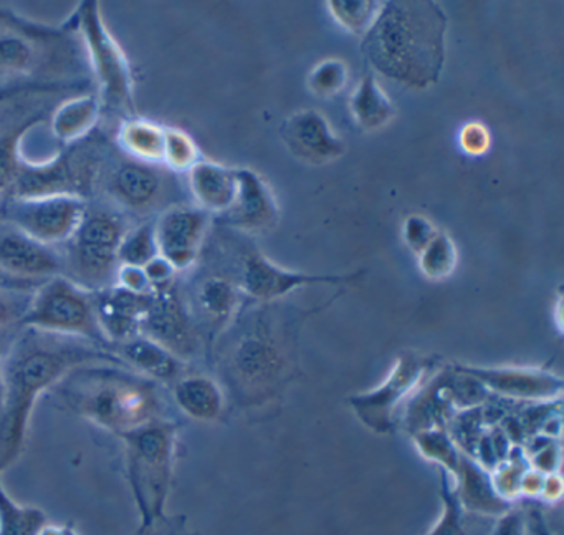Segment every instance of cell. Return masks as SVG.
Instances as JSON below:
<instances>
[{
  "instance_id": "1",
  "label": "cell",
  "mask_w": 564,
  "mask_h": 535,
  "mask_svg": "<svg viewBox=\"0 0 564 535\" xmlns=\"http://www.w3.org/2000/svg\"><path fill=\"white\" fill-rule=\"evenodd\" d=\"M316 310L247 302L217 336L209 356L230 413L270 408L285 395L300 376L299 330Z\"/></svg>"
},
{
  "instance_id": "2",
  "label": "cell",
  "mask_w": 564,
  "mask_h": 535,
  "mask_svg": "<svg viewBox=\"0 0 564 535\" xmlns=\"http://www.w3.org/2000/svg\"><path fill=\"white\" fill-rule=\"evenodd\" d=\"M90 363L123 365L113 352L87 340L19 327L2 363L0 474L15 464L24 452L39 398L51 392L68 372Z\"/></svg>"
},
{
  "instance_id": "3",
  "label": "cell",
  "mask_w": 564,
  "mask_h": 535,
  "mask_svg": "<svg viewBox=\"0 0 564 535\" xmlns=\"http://www.w3.org/2000/svg\"><path fill=\"white\" fill-rule=\"evenodd\" d=\"M447 29V14L437 2H384L362 38L366 67L412 90L434 87L444 71Z\"/></svg>"
},
{
  "instance_id": "4",
  "label": "cell",
  "mask_w": 564,
  "mask_h": 535,
  "mask_svg": "<svg viewBox=\"0 0 564 535\" xmlns=\"http://www.w3.org/2000/svg\"><path fill=\"white\" fill-rule=\"evenodd\" d=\"M48 393L62 408L118 438L173 418L163 386L115 363L78 366Z\"/></svg>"
},
{
  "instance_id": "5",
  "label": "cell",
  "mask_w": 564,
  "mask_h": 535,
  "mask_svg": "<svg viewBox=\"0 0 564 535\" xmlns=\"http://www.w3.org/2000/svg\"><path fill=\"white\" fill-rule=\"evenodd\" d=\"M75 34V29L57 31L0 11V92H58L87 84V52Z\"/></svg>"
},
{
  "instance_id": "6",
  "label": "cell",
  "mask_w": 564,
  "mask_h": 535,
  "mask_svg": "<svg viewBox=\"0 0 564 535\" xmlns=\"http://www.w3.org/2000/svg\"><path fill=\"white\" fill-rule=\"evenodd\" d=\"M181 428L177 419L163 418L120 438L124 445V475L140 514L134 534L151 531L167 515Z\"/></svg>"
},
{
  "instance_id": "7",
  "label": "cell",
  "mask_w": 564,
  "mask_h": 535,
  "mask_svg": "<svg viewBox=\"0 0 564 535\" xmlns=\"http://www.w3.org/2000/svg\"><path fill=\"white\" fill-rule=\"evenodd\" d=\"M176 173L164 164L134 160L123 151L108 147L97 178H95L94 200L100 196L105 207L138 223L154 220L164 210L174 206L173 191ZM133 224V223H131Z\"/></svg>"
},
{
  "instance_id": "8",
  "label": "cell",
  "mask_w": 564,
  "mask_h": 535,
  "mask_svg": "<svg viewBox=\"0 0 564 535\" xmlns=\"http://www.w3.org/2000/svg\"><path fill=\"white\" fill-rule=\"evenodd\" d=\"M131 224L127 217L108 207L88 210L78 229L67 243L58 246L62 276L88 292H100L117 283L120 247Z\"/></svg>"
},
{
  "instance_id": "9",
  "label": "cell",
  "mask_w": 564,
  "mask_h": 535,
  "mask_svg": "<svg viewBox=\"0 0 564 535\" xmlns=\"http://www.w3.org/2000/svg\"><path fill=\"white\" fill-rule=\"evenodd\" d=\"M438 366L441 363L437 356L404 350L392 363L381 385L348 396L346 405L369 431L378 436L394 435L409 399Z\"/></svg>"
},
{
  "instance_id": "10",
  "label": "cell",
  "mask_w": 564,
  "mask_h": 535,
  "mask_svg": "<svg viewBox=\"0 0 564 535\" xmlns=\"http://www.w3.org/2000/svg\"><path fill=\"white\" fill-rule=\"evenodd\" d=\"M19 327L87 340L111 352L95 312L94 292L64 276L51 277L32 293Z\"/></svg>"
},
{
  "instance_id": "11",
  "label": "cell",
  "mask_w": 564,
  "mask_h": 535,
  "mask_svg": "<svg viewBox=\"0 0 564 535\" xmlns=\"http://www.w3.org/2000/svg\"><path fill=\"white\" fill-rule=\"evenodd\" d=\"M229 263L220 266L229 272L246 300L253 303L282 302L290 293L315 286H349L365 277V270L351 274H306L285 269L263 256L253 246L242 244L234 253L223 250Z\"/></svg>"
},
{
  "instance_id": "12",
  "label": "cell",
  "mask_w": 564,
  "mask_h": 535,
  "mask_svg": "<svg viewBox=\"0 0 564 535\" xmlns=\"http://www.w3.org/2000/svg\"><path fill=\"white\" fill-rule=\"evenodd\" d=\"M84 42L88 64L101 88V100L110 110L134 118V78L127 55L105 25L98 2H84L74 19Z\"/></svg>"
},
{
  "instance_id": "13",
  "label": "cell",
  "mask_w": 564,
  "mask_h": 535,
  "mask_svg": "<svg viewBox=\"0 0 564 535\" xmlns=\"http://www.w3.org/2000/svg\"><path fill=\"white\" fill-rule=\"evenodd\" d=\"M90 203L77 196L21 200L0 197V221L18 227L45 246L58 247L70 239L87 216Z\"/></svg>"
},
{
  "instance_id": "14",
  "label": "cell",
  "mask_w": 564,
  "mask_h": 535,
  "mask_svg": "<svg viewBox=\"0 0 564 535\" xmlns=\"http://www.w3.org/2000/svg\"><path fill=\"white\" fill-rule=\"evenodd\" d=\"M181 290L209 355L217 336L246 306V297L219 263L199 269Z\"/></svg>"
},
{
  "instance_id": "15",
  "label": "cell",
  "mask_w": 564,
  "mask_h": 535,
  "mask_svg": "<svg viewBox=\"0 0 564 535\" xmlns=\"http://www.w3.org/2000/svg\"><path fill=\"white\" fill-rule=\"evenodd\" d=\"M141 335L160 343L186 363L206 352L199 330L184 300L180 280L153 287Z\"/></svg>"
},
{
  "instance_id": "16",
  "label": "cell",
  "mask_w": 564,
  "mask_h": 535,
  "mask_svg": "<svg viewBox=\"0 0 564 535\" xmlns=\"http://www.w3.org/2000/svg\"><path fill=\"white\" fill-rule=\"evenodd\" d=\"M455 368L480 383L491 396L518 405L561 402L563 378L541 366H477L454 363Z\"/></svg>"
},
{
  "instance_id": "17",
  "label": "cell",
  "mask_w": 564,
  "mask_h": 535,
  "mask_svg": "<svg viewBox=\"0 0 564 535\" xmlns=\"http://www.w3.org/2000/svg\"><path fill=\"white\" fill-rule=\"evenodd\" d=\"M210 214L191 204H174L154 217L158 253L177 274L199 264L209 234Z\"/></svg>"
},
{
  "instance_id": "18",
  "label": "cell",
  "mask_w": 564,
  "mask_h": 535,
  "mask_svg": "<svg viewBox=\"0 0 564 535\" xmlns=\"http://www.w3.org/2000/svg\"><path fill=\"white\" fill-rule=\"evenodd\" d=\"M280 138L286 150L310 167H323L339 160L346 153V143L335 133L325 115L318 110H300L290 115Z\"/></svg>"
},
{
  "instance_id": "19",
  "label": "cell",
  "mask_w": 564,
  "mask_h": 535,
  "mask_svg": "<svg viewBox=\"0 0 564 535\" xmlns=\"http://www.w3.org/2000/svg\"><path fill=\"white\" fill-rule=\"evenodd\" d=\"M237 191L232 207L223 214V226L243 234H265L280 221L275 194L263 176L249 168H236Z\"/></svg>"
},
{
  "instance_id": "20",
  "label": "cell",
  "mask_w": 564,
  "mask_h": 535,
  "mask_svg": "<svg viewBox=\"0 0 564 535\" xmlns=\"http://www.w3.org/2000/svg\"><path fill=\"white\" fill-rule=\"evenodd\" d=\"M0 270L29 280H47L62 276L58 247L45 246L18 227L0 221Z\"/></svg>"
},
{
  "instance_id": "21",
  "label": "cell",
  "mask_w": 564,
  "mask_h": 535,
  "mask_svg": "<svg viewBox=\"0 0 564 535\" xmlns=\"http://www.w3.org/2000/svg\"><path fill=\"white\" fill-rule=\"evenodd\" d=\"M94 299L98 323L110 349L141 335L151 292L138 293L115 283L95 292Z\"/></svg>"
},
{
  "instance_id": "22",
  "label": "cell",
  "mask_w": 564,
  "mask_h": 535,
  "mask_svg": "<svg viewBox=\"0 0 564 535\" xmlns=\"http://www.w3.org/2000/svg\"><path fill=\"white\" fill-rule=\"evenodd\" d=\"M171 398L186 418L220 422L230 415L229 402L219 379L187 370L170 386Z\"/></svg>"
},
{
  "instance_id": "23",
  "label": "cell",
  "mask_w": 564,
  "mask_h": 535,
  "mask_svg": "<svg viewBox=\"0 0 564 535\" xmlns=\"http://www.w3.org/2000/svg\"><path fill=\"white\" fill-rule=\"evenodd\" d=\"M111 352L127 368L133 370L138 375L147 376L163 388H170L189 370L187 366L189 363L177 359L173 352L144 335H138L120 345H115Z\"/></svg>"
},
{
  "instance_id": "24",
  "label": "cell",
  "mask_w": 564,
  "mask_h": 535,
  "mask_svg": "<svg viewBox=\"0 0 564 535\" xmlns=\"http://www.w3.org/2000/svg\"><path fill=\"white\" fill-rule=\"evenodd\" d=\"M187 186L197 207L209 214H226L239 191L236 170L213 161H199L187 173Z\"/></svg>"
},
{
  "instance_id": "25",
  "label": "cell",
  "mask_w": 564,
  "mask_h": 535,
  "mask_svg": "<svg viewBox=\"0 0 564 535\" xmlns=\"http://www.w3.org/2000/svg\"><path fill=\"white\" fill-rule=\"evenodd\" d=\"M457 497L462 509L481 515H501L511 507L495 491L491 474L474 458L462 452L457 472Z\"/></svg>"
},
{
  "instance_id": "26",
  "label": "cell",
  "mask_w": 564,
  "mask_h": 535,
  "mask_svg": "<svg viewBox=\"0 0 564 535\" xmlns=\"http://www.w3.org/2000/svg\"><path fill=\"white\" fill-rule=\"evenodd\" d=\"M352 120L362 131H379L394 120L398 110L382 90L375 72L366 67L356 90L349 97Z\"/></svg>"
},
{
  "instance_id": "27",
  "label": "cell",
  "mask_w": 564,
  "mask_h": 535,
  "mask_svg": "<svg viewBox=\"0 0 564 535\" xmlns=\"http://www.w3.org/2000/svg\"><path fill=\"white\" fill-rule=\"evenodd\" d=\"M100 100L94 95L75 97L65 101L55 110L51 121L54 141L72 147L90 137L100 118Z\"/></svg>"
},
{
  "instance_id": "28",
  "label": "cell",
  "mask_w": 564,
  "mask_h": 535,
  "mask_svg": "<svg viewBox=\"0 0 564 535\" xmlns=\"http://www.w3.org/2000/svg\"><path fill=\"white\" fill-rule=\"evenodd\" d=\"M117 141L118 150L128 157L147 163L163 164L166 127L137 117L127 118L118 128Z\"/></svg>"
},
{
  "instance_id": "29",
  "label": "cell",
  "mask_w": 564,
  "mask_h": 535,
  "mask_svg": "<svg viewBox=\"0 0 564 535\" xmlns=\"http://www.w3.org/2000/svg\"><path fill=\"white\" fill-rule=\"evenodd\" d=\"M47 524L45 511L19 504L0 484V535H41Z\"/></svg>"
},
{
  "instance_id": "30",
  "label": "cell",
  "mask_w": 564,
  "mask_h": 535,
  "mask_svg": "<svg viewBox=\"0 0 564 535\" xmlns=\"http://www.w3.org/2000/svg\"><path fill=\"white\" fill-rule=\"evenodd\" d=\"M422 276L431 282H442L454 276L458 266V249L447 233L438 231L437 236L417 256Z\"/></svg>"
},
{
  "instance_id": "31",
  "label": "cell",
  "mask_w": 564,
  "mask_h": 535,
  "mask_svg": "<svg viewBox=\"0 0 564 535\" xmlns=\"http://www.w3.org/2000/svg\"><path fill=\"white\" fill-rule=\"evenodd\" d=\"M414 442L422 458L441 466L442 471L451 472L457 478L460 466L462 451L455 445L452 436L445 428L425 429L409 436Z\"/></svg>"
},
{
  "instance_id": "32",
  "label": "cell",
  "mask_w": 564,
  "mask_h": 535,
  "mask_svg": "<svg viewBox=\"0 0 564 535\" xmlns=\"http://www.w3.org/2000/svg\"><path fill=\"white\" fill-rule=\"evenodd\" d=\"M384 2L376 0H329L326 2L329 14L339 28L352 35L365 38L375 25Z\"/></svg>"
},
{
  "instance_id": "33",
  "label": "cell",
  "mask_w": 564,
  "mask_h": 535,
  "mask_svg": "<svg viewBox=\"0 0 564 535\" xmlns=\"http://www.w3.org/2000/svg\"><path fill=\"white\" fill-rule=\"evenodd\" d=\"M156 257H160V253H158L156 236H154V220L131 226L121 240L120 267L144 269Z\"/></svg>"
},
{
  "instance_id": "34",
  "label": "cell",
  "mask_w": 564,
  "mask_h": 535,
  "mask_svg": "<svg viewBox=\"0 0 564 535\" xmlns=\"http://www.w3.org/2000/svg\"><path fill=\"white\" fill-rule=\"evenodd\" d=\"M348 65L341 58H325L308 75V88L315 97L333 98L348 85Z\"/></svg>"
},
{
  "instance_id": "35",
  "label": "cell",
  "mask_w": 564,
  "mask_h": 535,
  "mask_svg": "<svg viewBox=\"0 0 564 535\" xmlns=\"http://www.w3.org/2000/svg\"><path fill=\"white\" fill-rule=\"evenodd\" d=\"M200 161L199 148L193 138L176 128H166L164 167L173 173H189Z\"/></svg>"
},
{
  "instance_id": "36",
  "label": "cell",
  "mask_w": 564,
  "mask_h": 535,
  "mask_svg": "<svg viewBox=\"0 0 564 535\" xmlns=\"http://www.w3.org/2000/svg\"><path fill=\"white\" fill-rule=\"evenodd\" d=\"M441 495L444 502L441 517L427 535H467L464 528V517H462L460 501L457 492L448 485L447 475L441 469Z\"/></svg>"
},
{
  "instance_id": "37",
  "label": "cell",
  "mask_w": 564,
  "mask_h": 535,
  "mask_svg": "<svg viewBox=\"0 0 564 535\" xmlns=\"http://www.w3.org/2000/svg\"><path fill=\"white\" fill-rule=\"evenodd\" d=\"M437 234V226L422 214H411L402 223V240L415 256H419Z\"/></svg>"
},
{
  "instance_id": "38",
  "label": "cell",
  "mask_w": 564,
  "mask_h": 535,
  "mask_svg": "<svg viewBox=\"0 0 564 535\" xmlns=\"http://www.w3.org/2000/svg\"><path fill=\"white\" fill-rule=\"evenodd\" d=\"M458 145L468 157H484L491 148L490 130L481 121H468L458 131Z\"/></svg>"
},
{
  "instance_id": "39",
  "label": "cell",
  "mask_w": 564,
  "mask_h": 535,
  "mask_svg": "<svg viewBox=\"0 0 564 535\" xmlns=\"http://www.w3.org/2000/svg\"><path fill=\"white\" fill-rule=\"evenodd\" d=\"M32 293L0 290V329L19 327L31 302Z\"/></svg>"
},
{
  "instance_id": "40",
  "label": "cell",
  "mask_w": 564,
  "mask_h": 535,
  "mask_svg": "<svg viewBox=\"0 0 564 535\" xmlns=\"http://www.w3.org/2000/svg\"><path fill=\"white\" fill-rule=\"evenodd\" d=\"M524 527H527V515L523 514V511L510 507L503 514L498 515L491 535H524Z\"/></svg>"
},
{
  "instance_id": "41",
  "label": "cell",
  "mask_w": 564,
  "mask_h": 535,
  "mask_svg": "<svg viewBox=\"0 0 564 535\" xmlns=\"http://www.w3.org/2000/svg\"><path fill=\"white\" fill-rule=\"evenodd\" d=\"M134 535H200L199 532L191 531L187 518L184 515H166L163 521L158 522L151 531L144 534Z\"/></svg>"
},
{
  "instance_id": "42",
  "label": "cell",
  "mask_w": 564,
  "mask_h": 535,
  "mask_svg": "<svg viewBox=\"0 0 564 535\" xmlns=\"http://www.w3.org/2000/svg\"><path fill=\"white\" fill-rule=\"evenodd\" d=\"M45 280H29L0 270V290H12V292H35Z\"/></svg>"
},
{
  "instance_id": "43",
  "label": "cell",
  "mask_w": 564,
  "mask_h": 535,
  "mask_svg": "<svg viewBox=\"0 0 564 535\" xmlns=\"http://www.w3.org/2000/svg\"><path fill=\"white\" fill-rule=\"evenodd\" d=\"M561 494H563V482H561L560 474L557 472L546 474L540 499L551 504V502L560 501Z\"/></svg>"
},
{
  "instance_id": "44",
  "label": "cell",
  "mask_w": 564,
  "mask_h": 535,
  "mask_svg": "<svg viewBox=\"0 0 564 535\" xmlns=\"http://www.w3.org/2000/svg\"><path fill=\"white\" fill-rule=\"evenodd\" d=\"M19 327L12 329H0V409H2V399H4V378H2V363H4L6 353H8L9 345L14 339L15 332Z\"/></svg>"
},
{
  "instance_id": "45",
  "label": "cell",
  "mask_w": 564,
  "mask_h": 535,
  "mask_svg": "<svg viewBox=\"0 0 564 535\" xmlns=\"http://www.w3.org/2000/svg\"><path fill=\"white\" fill-rule=\"evenodd\" d=\"M528 525H530L533 535H551L550 527H547L543 514L538 509H531L530 514H528Z\"/></svg>"
},
{
  "instance_id": "46",
  "label": "cell",
  "mask_w": 564,
  "mask_h": 535,
  "mask_svg": "<svg viewBox=\"0 0 564 535\" xmlns=\"http://www.w3.org/2000/svg\"><path fill=\"white\" fill-rule=\"evenodd\" d=\"M41 535H82L78 528L74 524L67 522V524H51L48 522L44 528H42Z\"/></svg>"
},
{
  "instance_id": "47",
  "label": "cell",
  "mask_w": 564,
  "mask_h": 535,
  "mask_svg": "<svg viewBox=\"0 0 564 535\" xmlns=\"http://www.w3.org/2000/svg\"><path fill=\"white\" fill-rule=\"evenodd\" d=\"M31 92H35V90H31ZM21 94H25V92H0V104H2V101L8 100V98H12V97H15V95H21Z\"/></svg>"
}]
</instances>
